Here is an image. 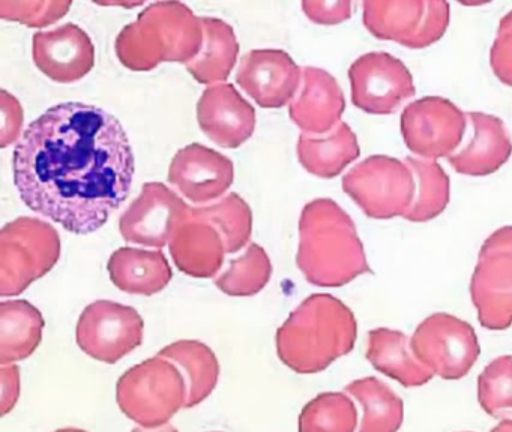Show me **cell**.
Returning a JSON list of instances; mask_svg holds the SVG:
<instances>
[{"instance_id":"12","label":"cell","mask_w":512,"mask_h":432,"mask_svg":"<svg viewBox=\"0 0 512 432\" xmlns=\"http://www.w3.org/2000/svg\"><path fill=\"white\" fill-rule=\"evenodd\" d=\"M467 114L442 96L410 102L401 114V134L410 152L424 159L451 156L466 132Z\"/></svg>"},{"instance_id":"22","label":"cell","mask_w":512,"mask_h":432,"mask_svg":"<svg viewBox=\"0 0 512 432\" xmlns=\"http://www.w3.org/2000/svg\"><path fill=\"white\" fill-rule=\"evenodd\" d=\"M107 270L119 290L140 296L160 293L173 278L172 267L164 252L128 246L113 252Z\"/></svg>"},{"instance_id":"25","label":"cell","mask_w":512,"mask_h":432,"mask_svg":"<svg viewBox=\"0 0 512 432\" xmlns=\"http://www.w3.org/2000/svg\"><path fill=\"white\" fill-rule=\"evenodd\" d=\"M44 318L28 300L0 303V363L11 365L28 359L43 339Z\"/></svg>"},{"instance_id":"41","label":"cell","mask_w":512,"mask_h":432,"mask_svg":"<svg viewBox=\"0 0 512 432\" xmlns=\"http://www.w3.org/2000/svg\"><path fill=\"white\" fill-rule=\"evenodd\" d=\"M55 432H88V431H85V429L64 428V429H58V431H55Z\"/></svg>"},{"instance_id":"1","label":"cell","mask_w":512,"mask_h":432,"mask_svg":"<svg viewBox=\"0 0 512 432\" xmlns=\"http://www.w3.org/2000/svg\"><path fill=\"white\" fill-rule=\"evenodd\" d=\"M134 173L121 120L83 102L49 108L26 128L13 155L14 185L26 206L85 236L127 200Z\"/></svg>"},{"instance_id":"16","label":"cell","mask_w":512,"mask_h":432,"mask_svg":"<svg viewBox=\"0 0 512 432\" xmlns=\"http://www.w3.org/2000/svg\"><path fill=\"white\" fill-rule=\"evenodd\" d=\"M32 56L37 68L56 83L82 80L95 66L91 36L74 23L62 24L32 39Z\"/></svg>"},{"instance_id":"3","label":"cell","mask_w":512,"mask_h":432,"mask_svg":"<svg viewBox=\"0 0 512 432\" xmlns=\"http://www.w3.org/2000/svg\"><path fill=\"white\" fill-rule=\"evenodd\" d=\"M358 323L349 306L331 294L308 296L283 326L275 342L281 362L298 374H317L355 347Z\"/></svg>"},{"instance_id":"14","label":"cell","mask_w":512,"mask_h":432,"mask_svg":"<svg viewBox=\"0 0 512 432\" xmlns=\"http://www.w3.org/2000/svg\"><path fill=\"white\" fill-rule=\"evenodd\" d=\"M191 207L164 183L149 182L119 219V231L127 242L163 248L170 245Z\"/></svg>"},{"instance_id":"10","label":"cell","mask_w":512,"mask_h":432,"mask_svg":"<svg viewBox=\"0 0 512 432\" xmlns=\"http://www.w3.org/2000/svg\"><path fill=\"white\" fill-rule=\"evenodd\" d=\"M472 302L485 329L503 330L512 324V227L487 237L470 282Z\"/></svg>"},{"instance_id":"11","label":"cell","mask_w":512,"mask_h":432,"mask_svg":"<svg viewBox=\"0 0 512 432\" xmlns=\"http://www.w3.org/2000/svg\"><path fill=\"white\" fill-rule=\"evenodd\" d=\"M143 329L142 315L133 306L97 300L80 315L76 339L95 360L116 363L142 345Z\"/></svg>"},{"instance_id":"26","label":"cell","mask_w":512,"mask_h":432,"mask_svg":"<svg viewBox=\"0 0 512 432\" xmlns=\"http://www.w3.org/2000/svg\"><path fill=\"white\" fill-rule=\"evenodd\" d=\"M203 45L197 57L187 63V71L202 84L223 83L235 68L239 42L235 30L226 21L202 17Z\"/></svg>"},{"instance_id":"23","label":"cell","mask_w":512,"mask_h":432,"mask_svg":"<svg viewBox=\"0 0 512 432\" xmlns=\"http://www.w3.org/2000/svg\"><path fill=\"white\" fill-rule=\"evenodd\" d=\"M367 359L377 371L394 378L404 387H419L434 377V372L422 365L406 333L379 327L368 333Z\"/></svg>"},{"instance_id":"19","label":"cell","mask_w":512,"mask_h":432,"mask_svg":"<svg viewBox=\"0 0 512 432\" xmlns=\"http://www.w3.org/2000/svg\"><path fill=\"white\" fill-rule=\"evenodd\" d=\"M346 99L338 81L325 69L302 68V84L289 105L290 119L304 134L323 135L340 123Z\"/></svg>"},{"instance_id":"2","label":"cell","mask_w":512,"mask_h":432,"mask_svg":"<svg viewBox=\"0 0 512 432\" xmlns=\"http://www.w3.org/2000/svg\"><path fill=\"white\" fill-rule=\"evenodd\" d=\"M296 264L319 287H343L371 272L355 222L331 198H317L302 209Z\"/></svg>"},{"instance_id":"30","label":"cell","mask_w":512,"mask_h":432,"mask_svg":"<svg viewBox=\"0 0 512 432\" xmlns=\"http://www.w3.org/2000/svg\"><path fill=\"white\" fill-rule=\"evenodd\" d=\"M272 276V264L262 246L250 243L241 257L215 278V285L233 297H250L260 293Z\"/></svg>"},{"instance_id":"32","label":"cell","mask_w":512,"mask_h":432,"mask_svg":"<svg viewBox=\"0 0 512 432\" xmlns=\"http://www.w3.org/2000/svg\"><path fill=\"white\" fill-rule=\"evenodd\" d=\"M356 425L355 404L341 392L320 393L299 416V432H355Z\"/></svg>"},{"instance_id":"38","label":"cell","mask_w":512,"mask_h":432,"mask_svg":"<svg viewBox=\"0 0 512 432\" xmlns=\"http://www.w3.org/2000/svg\"><path fill=\"white\" fill-rule=\"evenodd\" d=\"M20 396V368L14 363L0 368V414L7 416Z\"/></svg>"},{"instance_id":"21","label":"cell","mask_w":512,"mask_h":432,"mask_svg":"<svg viewBox=\"0 0 512 432\" xmlns=\"http://www.w3.org/2000/svg\"><path fill=\"white\" fill-rule=\"evenodd\" d=\"M467 120L472 135L460 152L448 158L457 173L466 176H488L499 170L512 153V138L499 117L481 111H470Z\"/></svg>"},{"instance_id":"8","label":"cell","mask_w":512,"mask_h":432,"mask_svg":"<svg viewBox=\"0 0 512 432\" xmlns=\"http://www.w3.org/2000/svg\"><path fill=\"white\" fill-rule=\"evenodd\" d=\"M362 8L371 35L413 50L439 41L451 20L445 0H377L362 3Z\"/></svg>"},{"instance_id":"7","label":"cell","mask_w":512,"mask_h":432,"mask_svg":"<svg viewBox=\"0 0 512 432\" xmlns=\"http://www.w3.org/2000/svg\"><path fill=\"white\" fill-rule=\"evenodd\" d=\"M344 192L373 219L404 216L415 200L416 182L406 162L386 155L364 159L344 174Z\"/></svg>"},{"instance_id":"15","label":"cell","mask_w":512,"mask_h":432,"mask_svg":"<svg viewBox=\"0 0 512 432\" xmlns=\"http://www.w3.org/2000/svg\"><path fill=\"white\" fill-rule=\"evenodd\" d=\"M302 69L289 53L277 48L248 51L236 72V83L260 107L281 108L293 101Z\"/></svg>"},{"instance_id":"28","label":"cell","mask_w":512,"mask_h":432,"mask_svg":"<svg viewBox=\"0 0 512 432\" xmlns=\"http://www.w3.org/2000/svg\"><path fill=\"white\" fill-rule=\"evenodd\" d=\"M346 392L361 405L358 432H397L403 425V399L379 378H359L347 384Z\"/></svg>"},{"instance_id":"18","label":"cell","mask_w":512,"mask_h":432,"mask_svg":"<svg viewBox=\"0 0 512 432\" xmlns=\"http://www.w3.org/2000/svg\"><path fill=\"white\" fill-rule=\"evenodd\" d=\"M197 122L218 146L238 149L254 134L256 110L233 84H214L197 102Z\"/></svg>"},{"instance_id":"6","label":"cell","mask_w":512,"mask_h":432,"mask_svg":"<svg viewBox=\"0 0 512 432\" xmlns=\"http://www.w3.org/2000/svg\"><path fill=\"white\" fill-rule=\"evenodd\" d=\"M58 230L43 219L20 216L0 231V296L22 294L61 258Z\"/></svg>"},{"instance_id":"39","label":"cell","mask_w":512,"mask_h":432,"mask_svg":"<svg viewBox=\"0 0 512 432\" xmlns=\"http://www.w3.org/2000/svg\"><path fill=\"white\" fill-rule=\"evenodd\" d=\"M490 432H512V420H502V422L497 423Z\"/></svg>"},{"instance_id":"33","label":"cell","mask_w":512,"mask_h":432,"mask_svg":"<svg viewBox=\"0 0 512 432\" xmlns=\"http://www.w3.org/2000/svg\"><path fill=\"white\" fill-rule=\"evenodd\" d=\"M482 410L499 417L512 411V356H500L485 366L478 378Z\"/></svg>"},{"instance_id":"37","label":"cell","mask_w":512,"mask_h":432,"mask_svg":"<svg viewBox=\"0 0 512 432\" xmlns=\"http://www.w3.org/2000/svg\"><path fill=\"white\" fill-rule=\"evenodd\" d=\"M302 9L305 15L311 21L323 26H334V24L343 23L352 17L353 3L349 0H335V2H326V0H310L302 2Z\"/></svg>"},{"instance_id":"13","label":"cell","mask_w":512,"mask_h":432,"mask_svg":"<svg viewBox=\"0 0 512 432\" xmlns=\"http://www.w3.org/2000/svg\"><path fill=\"white\" fill-rule=\"evenodd\" d=\"M352 102L365 113L389 114L415 96L412 74L385 51L362 54L349 68Z\"/></svg>"},{"instance_id":"24","label":"cell","mask_w":512,"mask_h":432,"mask_svg":"<svg viewBox=\"0 0 512 432\" xmlns=\"http://www.w3.org/2000/svg\"><path fill=\"white\" fill-rule=\"evenodd\" d=\"M298 159L308 173L322 179H332L343 173L347 165L358 159V138L346 122H340L322 137L299 135Z\"/></svg>"},{"instance_id":"20","label":"cell","mask_w":512,"mask_h":432,"mask_svg":"<svg viewBox=\"0 0 512 432\" xmlns=\"http://www.w3.org/2000/svg\"><path fill=\"white\" fill-rule=\"evenodd\" d=\"M169 246L176 267L193 278L217 275L227 254L226 240L221 231L194 213L193 207Z\"/></svg>"},{"instance_id":"36","label":"cell","mask_w":512,"mask_h":432,"mask_svg":"<svg viewBox=\"0 0 512 432\" xmlns=\"http://www.w3.org/2000/svg\"><path fill=\"white\" fill-rule=\"evenodd\" d=\"M0 113H2L0 147L5 149V147L16 143L17 138L22 134L25 113H23L22 104H20L19 99L5 89L0 93Z\"/></svg>"},{"instance_id":"34","label":"cell","mask_w":512,"mask_h":432,"mask_svg":"<svg viewBox=\"0 0 512 432\" xmlns=\"http://www.w3.org/2000/svg\"><path fill=\"white\" fill-rule=\"evenodd\" d=\"M73 2L62 0H0V17L28 27H46L61 20Z\"/></svg>"},{"instance_id":"40","label":"cell","mask_w":512,"mask_h":432,"mask_svg":"<svg viewBox=\"0 0 512 432\" xmlns=\"http://www.w3.org/2000/svg\"><path fill=\"white\" fill-rule=\"evenodd\" d=\"M133 432H179V431H178V429L175 428V426L166 425V426H161V428L155 429V431H151V429L137 428V429H133Z\"/></svg>"},{"instance_id":"31","label":"cell","mask_w":512,"mask_h":432,"mask_svg":"<svg viewBox=\"0 0 512 432\" xmlns=\"http://www.w3.org/2000/svg\"><path fill=\"white\" fill-rule=\"evenodd\" d=\"M194 213L214 224L226 240L227 254L241 251L253 233V212L244 198L235 192L224 195L217 203L193 207Z\"/></svg>"},{"instance_id":"17","label":"cell","mask_w":512,"mask_h":432,"mask_svg":"<svg viewBox=\"0 0 512 432\" xmlns=\"http://www.w3.org/2000/svg\"><path fill=\"white\" fill-rule=\"evenodd\" d=\"M235 179L232 159L200 143L188 144L173 156L169 182L196 204L223 197Z\"/></svg>"},{"instance_id":"27","label":"cell","mask_w":512,"mask_h":432,"mask_svg":"<svg viewBox=\"0 0 512 432\" xmlns=\"http://www.w3.org/2000/svg\"><path fill=\"white\" fill-rule=\"evenodd\" d=\"M163 359L178 366L187 383L188 396L185 408L202 404L217 387L220 363L214 351L200 341H176L158 353Z\"/></svg>"},{"instance_id":"29","label":"cell","mask_w":512,"mask_h":432,"mask_svg":"<svg viewBox=\"0 0 512 432\" xmlns=\"http://www.w3.org/2000/svg\"><path fill=\"white\" fill-rule=\"evenodd\" d=\"M415 176V200L409 212L404 215L407 221L427 222L439 216L446 209L451 195V182L442 165L430 159H404Z\"/></svg>"},{"instance_id":"5","label":"cell","mask_w":512,"mask_h":432,"mask_svg":"<svg viewBox=\"0 0 512 432\" xmlns=\"http://www.w3.org/2000/svg\"><path fill=\"white\" fill-rule=\"evenodd\" d=\"M187 396V383L178 366L160 356L128 369L116 386L122 413L145 429L166 426L185 407Z\"/></svg>"},{"instance_id":"35","label":"cell","mask_w":512,"mask_h":432,"mask_svg":"<svg viewBox=\"0 0 512 432\" xmlns=\"http://www.w3.org/2000/svg\"><path fill=\"white\" fill-rule=\"evenodd\" d=\"M490 65L496 77L512 87V11L500 20L490 50Z\"/></svg>"},{"instance_id":"4","label":"cell","mask_w":512,"mask_h":432,"mask_svg":"<svg viewBox=\"0 0 512 432\" xmlns=\"http://www.w3.org/2000/svg\"><path fill=\"white\" fill-rule=\"evenodd\" d=\"M203 33L202 17L185 3H151L119 32L116 56L125 68L137 72L166 62L187 65L202 50Z\"/></svg>"},{"instance_id":"9","label":"cell","mask_w":512,"mask_h":432,"mask_svg":"<svg viewBox=\"0 0 512 432\" xmlns=\"http://www.w3.org/2000/svg\"><path fill=\"white\" fill-rule=\"evenodd\" d=\"M410 348L422 365L443 380H460L469 374L481 354L473 327L446 312L425 318L413 333Z\"/></svg>"}]
</instances>
